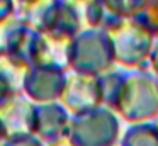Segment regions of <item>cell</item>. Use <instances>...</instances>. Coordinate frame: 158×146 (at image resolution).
<instances>
[{
  "label": "cell",
  "mask_w": 158,
  "mask_h": 146,
  "mask_svg": "<svg viewBox=\"0 0 158 146\" xmlns=\"http://www.w3.org/2000/svg\"><path fill=\"white\" fill-rule=\"evenodd\" d=\"M153 124H155V127L158 129V115H156V117H155V122H153Z\"/></svg>",
  "instance_id": "6"
},
{
  "label": "cell",
  "mask_w": 158,
  "mask_h": 146,
  "mask_svg": "<svg viewBox=\"0 0 158 146\" xmlns=\"http://www.w3.org/2000/svg\"><path fill=\"white\" fill-rule=\"evenodd\" d=\"M156 81H158V75H156Z\"/></svg>",
  "instance_id": "7"
},
{
  "label": "cell",
  "mask_w": 158,
  "mask_h": 146,
  "mask_svg": "<svg viewBox=\"0 0 158 146\" xmlns=\"http://www.w3.org/2000/svg\"><path fill=\"white\" fill-rule=\"evenodd\" d=\"M150 65L151 68H153V71L158 75V36L155 37L153 41V48H151V53H150Z\"/></svg>",
  "instance_id": "5"
},
{
  "label": "cell",
  "mask_w": 158,
  "mask_h": 146,
  "mask_svg": "<svg viewBox=\"0 0 158 146\" xmlns=\"http://www.w3.org/2000/svg\"><path fill=\"white\" fill-rule=\"evenodd\" d=\"M123 146H158V129L155 124H136L124 134Z\"/></svg>",
  "instance_id": "3"
},
{
  "label": "cell",
  "mask_w": 158,
  "mask_h": 146,
  "mask_svg": "<svg viewBox=\"0 0 158 146\" xmlns=\"http://www.w3.org/2000/svg\"><path fill=\"white\" fill-rule=\"evenodd\" d=\"M116 111L129 122H141L158 115V81L156 77L138 71L126 75Z\"/></svg>",
  "instance_id": "1"
},
{
  "label": "cell",
  "mask_w": 158,
  "mask_h": 146,
  "mask_svg": "<svg viewBox=\"0 0 158 146\" xmlns=\"http://www.w3.org/2000/svg\"><path fill=\"white\" fill-rule=\"evenodd\" d=\"M114 60L124 66H143L150 60L153 34L136 19H124L109 31Z\"/></svg>",
  "instance_id": "2"
},
{
  "label": "cell",
  "mask_w": 158,
  "mask_h": 146,
  "mask_svg": "<svg viewBox=\"0 0 158 146\" xmlns=\"http://www.w3.org/2000/svg\"><path fill=\"white\" fill-rule=\"evenodd\" d=\"M104 5L121 19H134L148 0H102Z\"/></svg>",
  "instance_id": "4"
}]
</instances>
